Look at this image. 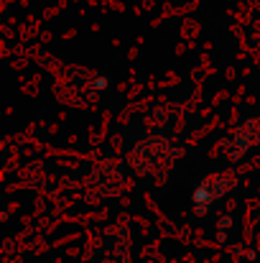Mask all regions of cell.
Wrapping results in <instances>:
<instances>
[{
    "instance_id": "cell-1",
    "label": "cell",
    "mask_w": 260,
    "mask_h": 263,
    "mask_svg": "<svg viewBox=\"0 0 260 263\" xmlns=\"http://www.w3.org/2000/svg\"><path fill=\"white\" fill-rule=\"evenodd\" d=\"M214 199H219L217 197V189H214V179H204L196 186V192H194V212L196 215H207Z\"/></svg>"
},
{
    "instance_id": "cell-2",
    "label": "cell",
    "mask_w": 260,
    "mask_h": 263,
    "mask_svg": "<svg viewBox=\"0 0 260 263\" xmlns=\"http://www.w3.org/2000/svg\"><path fill=\"white\" fill-rule=\"evenodd\" d=\"M230 228H232V215H225V217H219V222H217V238H219V240H225Z\"/></svg>"
},
{
    "instance_id": "cell-3",
    "label": "cell",
    "mask_w": 260,
    "mask_h": 263,
    "mask_svg": "<svg viewBox=\"0 0 260 263\" xmlns=\"http://www.w3.org/2000/svg\"><path fill=\"white\" fill-rule=\"evenodd\" d=\"M92 87L94 89H107L110 87V77H97V80L92 82Z\"/></svg>"
}]
</instances>
